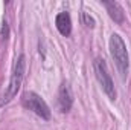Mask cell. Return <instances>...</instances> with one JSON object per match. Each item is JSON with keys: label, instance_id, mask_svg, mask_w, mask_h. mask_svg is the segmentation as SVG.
Masks as SVG:
<instances>
[{"label": "cell", "instance_id": "7a4b0ae2", "mask_svg": "<svg viewBox=\"0 0 131 130\" xmlns=\"http://www.w3.org/2000/svg\"><path fill=\"white\" fill-rule=\"evenodd\" d=\"M25 60H26V58H25L23 54H20L18 58L15 60L14 67H12V75H11L9 84H8V87H6L5 94L0 98V106L8 104L9 101H12V99L15 98V95H17V92H18V89H20V86H21L23 77H25V66H26V61H25Z\"/></svg>", "mask_w": 131, "mask_h": 130}, {"label": "cell", "instance_id": "6da1fadb", "mask_svg": "<svg viewBox=\"0 0 131 130\" xmlns=\"http://www.w3.org/2000/svg\"><path fill=\"white\" fill-rule=\"evenodd\" d=\"M110 54L116 63V67H117L121 77L125 80L128 77V72H130V61H128L127 44L119 34H113L110 37Z\"/></svg>", "mask_w": 131, "mask_h": 130}, {"label": "cell", "instance_id": "ba28073f", "mask_svg": "<svg viewBox=\"0 0 131 130\" xmlns=\"http://www.w3.org/2000/svg\"><path fill=\"white\" fill-rule=\"evenodd\" d=\"M81 22L85 28H95V18L90 17L87 12H81Z\"/></svg>", "mask_w": 131, "mask_h": 130}, {"label": "cell", "instance_id": "3957f363", "mask_svg": "<svg viewBox=\"0 0 131 130\" xmlns=\"http://www.w3.org/2000/svg\"><path fill=\"white\" fill-rule=\"evenodd\" d=\"M95 73H96V78H98L99 84L102 87V90L105 92V95L110 98V99H116V89H114V83L111 80V75L108 72V67L107 63L102 60V58H96L95 60Z\"/></svg>", "mask_w": 131, "mask_h": 130}, {"label": "cell", "instance_id": "8992f818", "mask_svg": "<svg viewBox=\"0 0 131 130\" xmlns=\"http://www.w3.org/2000/svg\"><path fill=\"white\" fill-rule=\"evenodd\" d=\"M102 6L107 9L108 15L111 17V20L117 25H122L124 20H125V14H124V9L121 6L119 2H102Z\"/></svg>", "mask_w": 131, "mask_h": 130}, {"label": "cell", "instance_id": "52a82bcc", "mask_svg": "<svg viewBox=\"0 0 131 130\" xmlns=\"http://www.w3.org/2000/svg\"><path fill=\"white\" fill-rule=\"evenodd\" d=\"M55 25H57V29L60 31L61 35L69 37L72 32V20H70V15L67 12H60L55 18Z\"/></svg>", "mask_w": 131, "mask_h": 130}, {"label": "cell", "instance_id": "5b68a950", "mask_svg": "<svg viewBox=\"0 0 131 130\" xmlns=\"http://www.w3.org/2000/svg\"><path fill=\"white\" fill-rule=\"evenodd\" d=\"M58 104H60V109L61 112H69L72 109V104H73V94H72V89L67 83H63L61 87H60V94H58Z\"/></svg>", "mask_w": 131, "mask_h": 130}, {"label": "cell", "instance_id": "277c9868", "mask_svg": "<svg viewBox=\"0 0 131 130\" xmlns=\"http://www.w3.org/2000/svg\"><path fill=\"white\" fill-rule=\"evenodd\" d=\"M23 104L26 109L32 110L35 115H38L41 119L49 121L50 119V109L46 104V101L35 92H25L23 94Z\"/></svg>", "mask_w": 131, "mask_h": 130}]
</instances>
